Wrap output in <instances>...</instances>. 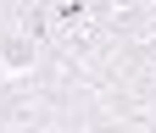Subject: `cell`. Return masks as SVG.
Instances as JSON below:
<instances>
[{
  "mask_svg": "<svg viewBox=\"0 0 156 133\" xmlns=\"http://www.w3.org/2000/svg\"><path fill=\"white\" fill-rule=\"evenodd\" d=\"M45 67H56V61L34 33H23L17 22H0V78L11 83V78H28V72H45Z\"/></svg>",
  "mask_w": 156,
  "mask_h": 133,
  "instance_id": "obj_1",
  "label": "cell"
}]
</instances>
